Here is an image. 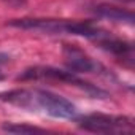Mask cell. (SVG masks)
Instances as JSON below:
<instances>
[{"label": "cell", "instance_id": "30bf717a", "mask_svg": "<svg viewBox=\"0 0 135 135\" xmlns=\"http://www.w3.org/2000/svg\"><path fill=\"white\" fill-rule=\"evenodd\" d=\"M3 2H7V3H10L13 7H21V5L26 3V0H3Z\"/></svg>", "mask_w": 135, "mask_h": 135}, {"label": "cell", "instance_id": "52a82bcc", "mask_svg": "<svg viewBox=\"0 0 135 135\" xmlns=\"http://www.w3.org/2000/svg\"><path fill=\"white\" fill-rule=\"evenodd\" d=\"M94 13L100 18L110 19V21H116V22H127V24H133V13L119 7H113V5H97L94 7Z\"/></svg>", "mask_w": 135, "mask_h": 135}, {"label": "cell", "instance_id": "277c9868", "mask_svg": "<svg viewBox=\"0 0 135 135\" xmlns=\"http://www.w3.org/2000/svg\"><path fill=\"white\" fill-rule=\"evenodd\" d=\"M76 124L80 129L94 133H127L132 135L135 130V122L129 116H114L103 113H91L84 116H76Z\"/></svg>", "mask_w": 135, "mask_h": 135}, {"label": "cell", "instance_id": "6da1fadb", "mask_svg": "<svg viewBox=\"0 0 135 135\" xmlns=\"http://www.w3.org/2000/svg\"><path fill=\"white\" fill-rule=\"evenodd\" d=\"M0 100L27 111H41L57 119H75L76 107L62 95L45 89H13L0 92Z\"/></svg>", "mask_w": 135, "mask_h": 135}, {"label": "cell", "instance_id": "3957f363", "mask_svg": "<svg viewBox=\"0 0 135 135\" xmlns=\"http://www.w3.org/2000/svg\"><path fill=\"white\" fill-rule=\"evenodd\" d=\"M62 81V83H69L72 86H76L80 89H83L86 94H89L94 99H107L108 92L103 91L102 88L81 80L76 73L70 72V70H60V69H54V67H43V65H35V67H29L26 69L19 76L18 81Z\"/></svg>", "mask_w": 135, "mask_h": 135}, {"label": "cell", "instance_id": "8992f818", "mask_svg": "<svg viewBox=\"0 0 135 135\" xmlns=\"http://www.w3.org/2000/svg\"><path fill=\"white\" fill-rule=\"evenodd\" d=\"M95 43H97L103 51L111 52V54L116 56L118 59L126 60L129 67H132V62H133V45H132V43L124 41V40H119V38H114V37H111L110 33H107L105 37H102V38L97 40Z\"/></svg>", "mask_w": 135, "mask_h": 135}, {"label": "cell", "instance_id": "9c48e42d", "mask_svg": "<svg viewBox=\"0 0 135 135\" xmlns=\"http://www.w3.org/2000/svg\"><path fill=\"white\" fill-rule=\"evenodd\" d=\"M10 62V56L8 54H5V52H0V81H2L3 78H5V73H3V65H7Z\"/></svg>", "mask_w": 135, "mask_h": 135}, {"label": "cell", "instance_id": "ba28073f", "mask_svg": "<svg viewBox=\"0 0 135 135\" xmlns=\"http://www.w3.org/2000/svg\"><path fill=\"white\" fill-rule=\"evenodd\" d=\"M3 130L11 132V133H41V132H46L41 127H35V126H29V124H3Z\"/></svg>", "mask_w": 135, "mask_h": 135}, {"label": "cell", "instance_id": "7a4b0ae2", "mask_svg": "<svg viewBox=\"0 0 135 135\" xmlns=\"http://www.w3.org/2000/svg\"><path fill=\"white\" fill-rule=\"evenodd\" d=\"M8 26L22 29V30H33L41 32L48 35H76L84 37L92 41L100 40L108 32L100 29L99 26H94L89 21H69V19H49V18H24V19H13L8 21Z\"/></svg>", "mask_w": 135, "mask_h": 135}, {"label": "cell", "instance_id": "5b68a950", "mask_svg": "<svg viewBox=\"0 0 135 135\" xmlns=\"http://www.w3.org/2000/svg\"><path fill=\"white\" fill-rule=\"evenodd\" d=\"M62 56L67 69L73 73H102L107 72L103 67L95 62L89 54H86L81 48L75 45H64L62 48Z\"/></svg>", "mask_w": 135, "mask_h": 135}, {"label": "cell", "instance_id": "8fae6325", "mask_svg": "<svg viewBox=\"0 0 135 135\" xmlns=\"http://www.w3.org/2000/svg\"><path fill=\"white\" fill-rule=\"evenodd\" d=\"M121 2H129V3H132V2H133V0H121Z\"/></svg>", "mask_w": 135, "mask_h": 135}]
</instances>
